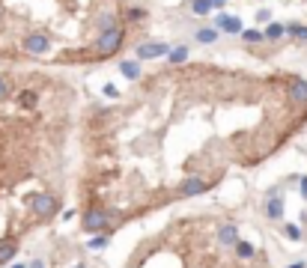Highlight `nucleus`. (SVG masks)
<instances>
[{
  "label": "nucleus",
  "instance_id": "obj_31",
  "mask_svg": "<svg viewBox=\"0 0 307 268\" xmlns=\"http://www.w3.org/2000/svg\"><path fill=\"white\" fill-rule=\"evenodd\" d=\"M12 268H24V265H12Z\"/></svg>",
  "mask_w": 307,
  "mask_h": 268
},
{
  "label": "nucleus",
  "instance_id": "obj_12",
  "mask_svg": "<svg viewBox=\"0 0 307 268\" xmlns=\"http://www.w3.org/2000/svg\"><path fill=\"white\" fill-rule=\"evenodd\" d=\"M286 36L295 42H307V27L304 24H286Z\"/></svg>",
  "mask_w": 307,
  "mask_h": 268
},
{
  "label": "nucleus",
  "instance_id": "obj_30",
  "mask_svg": "<svg viewBox=\"0 0 307 268\" xmlns=\"http://www.w3.org/2000/svg\"><path fill=\"white\" fill-rule=\"evenodd\" d=\"M289 268H304V265H301V262H295V265H289Z\"/></svg>",
  "mask_w": 307,
  "mask_h": 268
},
{
  "label": "nucleus",
  "instance_id": "obj_28",
  "mask_svg": "<svg viewBox=\"0 0 307 268\" xmlns=\"http://www.w3.org/2000/svg\"><path fill=\"white\" fill-rule=\"evenodd\" d=\"M301 197H304V200H307V176L301 179Z\"/></svg>",
  "mask_w": 307,
  "mask_h": 268
},
{
  "label": "nucleus",
  "instance_id": "obj_25",
  "mask_svg": "<svg viewBox=\"0 0 307 268\" xmlns=\"http://www.w3.org/2000/svg\"><path fill=\"white\" fill-rule=\"evenodd\" d=\"M143 15H146L143 9H129V18H134V21H137V18H143Z\"/></svg>",
  "mask_w": 307,
  "mask_h": 268
},
{
  "label": "nucleus",
  "instance_id": "obj_2",
  "mask_svg": "<svg viewBox=\"0 0 307 268\" xmlns=\"http://www.w3.org/2000/svg\"><path fill=\"white\" fill-rule=\"evenodd\" d=\"M110 221V212L105 209H89L87 215H84V229L87 232H99V229H105Z\"/></svg>",
  "mask_w": 307,
  "mask_h": 268
},
{
  "label": "nucleus",
  "instance_id": "obj_11",
  "mask_svg": "<svg viewBox=\"0 0 307 268\" xmlns=\"http://www.w3.org/2000/svg\"><path fill=\"white\" fill-rule=\"evenodd\" d=\"M15 256V239H0V265Z\"/></svg>",
  "mask_w": 307,
  "mask_h": 268
},
{
  "label": "nucleus",
  "instance_id": "obj_7",
  "mask_svg": "<svg viewBox=\"0 0 307 268\" xmlns=\"http://www.w3.org/2000/svg\"><path fill=\"white\" fill-rule=\"evenodd\" d=\"M265 215H268V218H281V215H284V203H281V191H278V188H271V191H268Z\"/></svg>",
  "mask_w": 307,
  "mask_h": 268
},
{
  "label": "nucleus",
  "instance_id": "obj_6",
  "mask_svg": "<svg viewBox=\"0 0 307 268\" xmlns=\"http://www.w3.org/2000/svg\"><path fill=\"white\" fill-rule=\"evenodd\" d=\"M206 188H209V185H206V182H203L200 176H188L185 182H182L179 194H182V197H194V194H203Z\"/></svg>",
  "mask_w": 307,
  "mask_h": 268
},
{
  "label": "nucleus",
  "instance_id": "obj_15",
  "mask_svg": "<svg viewBox=\"0 0 307 268\" xmlns=\"http://www.w3.org/2000/svg\"><path fill=\"white\" fill-rule=\"evenodd\" d=\"M215 39H218V27H206V30H197V42L212 45Z\"/></svg>",
  "mask_w": 307,
  "mask_h": 268
},
{
  "label": "nucleus",
  "instance_id": "obj_21",
  "mask_svg": "<svg viewBox=\"0 0 307 268\" xmlns=\"http://www.w3.org/2000/svg\"><path fill=\"white\" fill-rule=\"evenodd\" d=\"M89 247H93V250H99V247H108V236H96V239H89Z\"/></svg>",
  "mask_w": 307,
  "mask_h": 268
},
{
  "label": "nucleus",
  "instance_id": "obj_23",
  "mask_svg": "<svg viewBox=\"0 0 307 268\" xmlns=\"http://www.w3.org/2000/svg\"><path fill=\"white\" fill-rule=\"evenodd\" d=\"M105 95H108V98H116V95H119V89L113 87V84H108V87H105Z\"/></svg>",
  "mask_w": 307,
  "mask_h": 268
},
{
  "label": "nucleus",
  "instance_id": "obj_22",
  "mask_svg": "<svg viewBox=\"0 0 307 268\" xmlns=\"http://www.w3.org/2000/svg\"><path fill=\"white\" fill-rule=\"evenodd\" d=\"M21 105H24V108H33V105H36V92H24Z\"/></svg>",
  "mask_w": 307,
  "mask_h": 268
},
{
  "label": "nucleus",
  "instance_id": "obj_14",
  "mask_svg": "<svg viewBox=\"0 0 307 268\" xmlns=\"http://www.w3.org/2000/svg\"><path fill=\"white\" fill-rule=\"evenodd\" d=\"M167 60H170L173 66H179V63H185V60H188V48H185V45H179V48H173V51L167 54Z\"/></svg>",
  "mask_w": 307,
  "mask_h": 268
},
{
  "label": "nucleus",
  "instance_id": "obj_26",
  "mask_svg": "<svg viewBox=\"0 0 307 268\" xmlns=\"http://www.w3.org/2000/svg\"><path fill=\"white\" fill-rule=\"evenodd\" d=\"M268 18H271V15H268V9H260V12H257V21H268Z\"/></svg>",
  "mask_w": 307,
  "mask_h": 268
},
{
  "label": "nucleus",
  "instance_id": "obj_3",
  "mask_svg": "<svg viewBox=\"0 0 307 268\" xmlns=\"http://www.w3.org/2000/svg\"><path fill=\"white\" fill-rule=\"evenodd\" d=\"M30 209L39 215V218H48V215H54V209H57V203H54V197L51 194H33L30 197Z\"/></svg>",
  "mask_w": 307,
  "mask_h": 268
},
{
  "label": "nucleus",
  "instance_id": "obj_5",
  "mask_svg": "<svg viewBox=\"0 0 307 268\" xmlns=\"http://www.w3.org/2000/svg\"><path fill=\"white\" fill-rule=\"evenodd\" d=\"M164 54H170L164 42H152V45H140L137 48V57L140 60H155V57H164Z\"/></svg>",
  "mask_w": 307,
  "mask_h": 268
},
{
  "label": "nucleus",
  "instance_id": "obj_10",
  "mask_svg": "<svg viewBox=\"0 0 307 268\" xmlns=\"http://www.w3.org/2000/svg\"><path fill=\"white\" fill-rule=\"evenodd\" d=\"M218 239H221V245H236V242H239V229H236L233 223H227V226H221Z\"/></svg>",
  "mask_w": 307,
  "mask_h": 268
},
{
  "label": "nucleus",
  "instance_id": "obj_13",
  "mask_svg": "<svg viewBox=\"0 0 307 268\" xmlns=\"http://www.w3.org/2000/svg\"><path fill=\"white\" fill-rule=\"evenodd\" d=\"M284 36H286V27H284V24H268V27H265V39L278 42V39H284Z\"/></svg>",
  "mask_w": 307,
  "mask_h": 268
},
{
  "label": "nucleus",
  "instance_id": "obj_8",
  "mask_svg": "<svg viewBox=\"0 0 307 268\" xmlns=\"http://www.w3.org/2000/svg\"><path fill=\"white\" fill-rule=\"evenodd\" d=\"M215 27H218L221 33H241V21H239V18H236V15H224V12L215 18Z\"/></svg>",
  "mask_w": 307,
  "mask_h": 268
},
{
  "label": "nucleus",
  "instance_id": "obj_19",
  "mask_svg": "<svg viewBox=\"0 0 307 268\" xmlns=\"http://www.w3.org/2000/svg\"><path fill=\"white\" fill-rule=\"evenodd\" d=\"M236 253L244 256V259H251V256H254V245H248V242H236Z\"/></svg>",
  "mask_w": 307,
  "mask_h": 268
},
{
  "label": "nucleus",
  "instance_id": "obj_4",
  "mask_svg": "<svg viewBox=\"0 0 307 268\" xmlns=\"http://www.w3.org/2000/svg\"><path fill=\"white\" fill-rule=\"evenodd\" d=\"M48 48H51V42H48V36H42V33H30L24 39V51L27 54H45Z\"/></svg>",
  "mask_w": 307,
  "mask_h": 268
},
{
  "label": "nucleus",
  "instance_id": "obj_9",
  "mask_svg": "<svg viewBox=\"0 0 307 268\" xmlns=\"http://www.w3.org/2000/svg\"><path fill=\"white\" fill-rule=\"evenodd\" d=\"M289 92H292V102H295V105H307V84L301 81V78H292Z\"/></svg>",
  "mask_w": 307,
  "mask_h": 268
},
{
  "label": "nucleus",
  "instance_id": "obj_24",
  "mask_svg": "<svg viewBox=\"0 0 307 268\" xmlns=\"http://www.w3.org/2000/svg\"><path fill=\"white\" fill-rule=\"evenodd\" d=\"M9 95V84H6V78H0V98H6Z\"/></svg>",
  "mask_w": 307,
  "mask_h": 268
},
{
  "label": "nucleus",
  "instance_id": "obj_27",
  "mask_svg": "<svg viewBox=\"0 0 307 268\" xmlns=\"http://www.w3.org/2000/svg\"><path fill=\"white\" fill-rule=\"evenodd\" d=\"M27 268H45V262H42V259H33V262H30Z\"/></svg>",
  "mask_w": 307,
  "mask_h": 268
},
{
  "label": "nucleus",
  "instance_id": "obj_1",
  "mask_svg": "<svg viewBox=\"0 0 307 268\" xmlns=\"http://www.w3.org/2000/svg\"><path fill=\"white\" fill-rule=\"evenodd\" d=\"M119 42H122V30H119V27H110V30H102L96 48H99L102 57H108V54H113V51L119 48Z\"/></svg>",
  "mask_w": 307,
  "mask_h": 268
},
{
  "label": "nucleus",
  "instance_id": "obj_32",
  "mask_svg": "<svg viewBox=\"0 0 307 268\" xmlns=\"http://www.w3.org/2000/svg\"><path fill=\"white\" fill-rule=\"evenodd\" d=\"M78 268H84V265H78Z\"/></svg>",
  "mask_w": 307,
  "mask_h": 268
},
{
  "label": "nucleus",
  "instance_id": "obj_16",
  "mask_svg": "<svg viewBox=\"0 0 307 268\" xmlns=\"http://www.w3.org/2000/svg\"><path fill=\"white\" fill-rule=\"evenodd\" d=\"M191 9H194L197 15H209V12L215 9V3H212V0H194V3H191Z\"/></svg>",
  "mask_w": 307,
  "mask_h": 268
},
{
  "label": "nucleus",
  "instance_id": "obj_17",
  "mask_svg": "<svg viewBox=\"0 0 307 268\" xmlns=\"http://www.w3.org/2000/svg\"><path fill=\"white\" fill-rule=\"evenodd\" d=\"M119 72H122L129 81H137V78H140V66H137V63H122V66H119Z\"/></svg>",
  "mask_w": 307,
  "mask_h": 268
},
{
  "label": "nucleus",
  "instance_id": "obj_18",
  "mask_svg": "<svg viewBox=\"0 0 307 268\" xmlns=\"http://www.w3.org/2000/svg\"><path fill=\"white\" fill-rule=\"evenodd\" d=\"M241 39L244 42H263L265 33H260V30H241Z\"/></svg>",
  "mask_w": 307,
  "mask_h": 268
},
{
  "label": "nucleus",
  "instance_id": "obj_20",
  "mask_svg": "<svg viewBox=\"0 0 307 268\" xmlns=\"http://www.w3.org/2000/svg\"><path fill=\"white\" fill-rule=\"evenodd\" d=\"M284 232H286V239H292V242H298V239H301V229H298L295 223H286Z\"/></svg>",
  "mask_w": 307,
  "mask_h": 268
},
{
  "label": "nucleus",
  "instance_id": "obj_29",
  "mask_svg": "<svg viewBox=\"0 0 307 268\" xmlns=\"http://www.w3.org/2000/svg\"><path fill=\"white\" fill-rule=\"evenodd\" d=\"M212 3H215V9H221V6H224V3H227V0H212Z\"/></svg>",
  "mask_w": 307,
  "mask_h": 268
}]
</instances>
